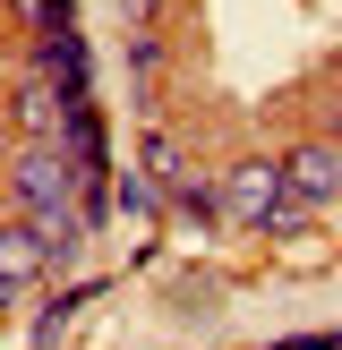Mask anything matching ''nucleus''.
Segmentation results:
<instances>
[{
    "label": "nucleus",
    "instance_id": "obj_2",
    "mask_svg": "<svg viewBox=\"0 0 342 350\" xmlns=\"http://www.w3.org/2000/svg\"><path fill=\"white\" fill-rule=\"evenodd\" d=\"M282 188L300 205H334L342 197V146H334V137H325V146H291L282 154Z\"/></svg>",
    "mask_w": 342,
    "mask_h": 350
},
{
    "label": "nucleus",
    "instance_id": "obj_3",
    "mask_svg": "<svg viewBox=\"0 0 342 350\" xmlns=\"http://www.w3.org/2000/svg\"><path fill=\"white\" fill-rule=\"evenodd\" d=\"M43 265H51V239L34 231L26 214H9V239H0V291H9V299H17V291H34V273H43Z\"/></svg>",
    "mask_w": 342,
    "mask_h": 350
},
{
    "label": "nucleus",
    "instance_id": "obj_5",
    "mask_svg": "<svg viewBox=\"0 0 342 350\" xmlns=\"http://www.w3.org/2000/svg\"><path fill=\"white\" fill-rule=\"evenodd\" d=\"M334 146H342V94H334Z\"/></svg>",
    "mask_w": 342,
    "mask_h": 350
},
{
    "label": "nucleus",
    "instance_id": "obj_1",
    "mask_svg": "<svg viewBox=\"0 0 342 350\" xmlns=\"http://www.w3.org/2000/svg\"><path fill=\"white\" fill-rule=\"evenodd\" d=\"M282 163H239L231 180H222V222H256V231H274V214H282Z\"/></svg>",
    "mask_w": 342,
    "mask_h": 350
},
{
    "label": "nucleus",
    "instance_id": "obj_4",
    "mask_svg": "<svg viewBox=\"0 0 342 350\" xmlns=\"http://www.w3.org/2000/svg\"><path fill=\"white\" fill-rule=\"evenodd\" d=\"M137 163H146V188H188V171H180V146H171L163 129H146V146H137Z\"/></svg>",
    "mask_w": 342,
    "mask_h": 350
}]
</instances>
